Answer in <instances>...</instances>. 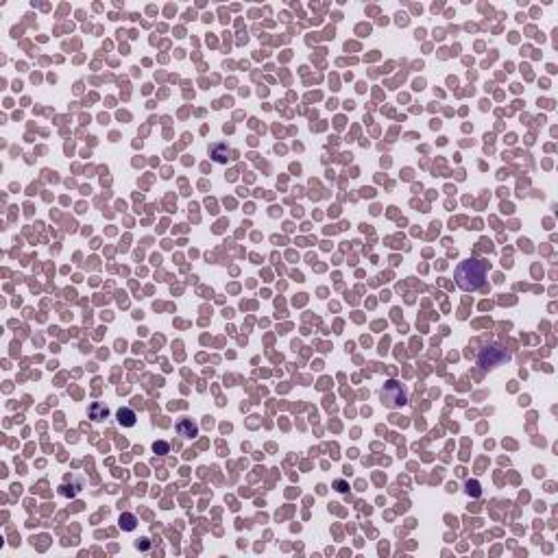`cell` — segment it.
Returning a JSON list of instances; mask_svg holds the SVG:
<instances>
[{
  "mask_svg": "<svg viewBox=\"0 0 558 558\" xmlns=\"http://www.w3.org/2000/svg\"><path fill=\"white\" fill-rule=\"evenodd\" d=\"M486 271H489V262L478 260V258L464 260L462 264L456 269V283H458V288L464 290V292H473V290L482 288Z\"/></svg>",
  "mask_w": 558,
  "mask_h": 558,
  "instance_id": "6da1fadb",
  "label": "cell"
},
{
  "mask_svg": "<svg viewBox=\"0 0 558 558\" xmlns=\"http://www.w3.org/2000/svg\"><path fill=\"white\" fill-rule=\"evenodd\" d=\"M508 360H510V353L504 347H500V344H486L478 353V364L482 369H495V366L504 364Z\"/></svg>",
  "mask_w": 558,
  "mask_h": 558,
  "instance_id": "7a4b0ae2",
  "label": "cell"
},
{
  "mask_svg": "<svg viewBox=\"0 0 558 558\" xmlns=\"http://www.w3.org/2000/svg\"><path fill=\"white\" fill-rule=\"evenodd\" d=\"M382 401L386 403L388 408H401V406H406V401H408V395H406V388H403L401 384H399V382H388V384H384V388H382Z\"/></svg>",
  "mask_w": 558,
  "mask_h": 558,
  "instance_id": "3957f363",
  "label": "cell"
},
{
  "mask_svg": "<svg viewBox=\"0 0 558 558\" xmlns=\"http://www.w3.org/2000/svg\"><path fill=\"white\" fill-rule=\"evenodd\" d=\"M210 153H212V157H214L216 164H227L229 160H231V155H233L231 149H229L227 144H223V142H221V144H214V146H212Z\"/></svg>",
  "mask_w": 558,
  "mask_h": 558,
  "instance_id": "277c9868",
  "label": "cell"
},
{
  "mask_svg": "<svg viewBox=\"0 0 558 558\" xmlns=\"http://www.w3.org/2000/svg\"><path fill=\"white\" fill-rule=\"evenodd\" d=\"M177 432H179V436H183V439H192V436L199 434V428H196L190 419H183V421H179Z\"/></svg>",
  "mask_w": 558,
  "mask_h": 558,
  "instance_id": "5b68a950",
  "label": "cell"
},
{
  "mask_svg": "<svg viewBox=\"0 0 558 558\" xmlns=\"http://www.w3.org/2000/svg\"><path fill=\"white\" fill-rule=\"evenodd\" d=\"M116 417H118V423L124 425V428H133L135 425V412L131 408H120L116 412Z\"/></svg>",
  "mask_w": 558,
  "mask_h": 558,
  "instance_id": "8992f818",
  "label": "cell"
},
{
  "mask_svg": "<svg viewBox=\"0 0 558 558\" xmlns=\"http://www.w3.org/2000/svg\"><path fill=\"white\" fill-rule=\"evenodd\" d=\"M90 417L94 419V421H103V419L107 417V408L101 406V403H94V406L90 408Z\"/></svg>",
  "mask_w": 558,
  "mask_h": 558,
  "instance_id": "52a82bcc",
  "label": "cell"
},
{
  "mask_svg": "<svg viewBox=\"0 0 558 558\" xmlns=\"http://www.w3.org/2000/svg\"><path fill=\"white\" fill-rule=\"evenodd\" d=\"M120 526L124 530H135V517L133 515H122L120 517Z\"/></svg>",
  "mask_w": 558,
  "mask_h": 558,
  "instance_id": "ba28073f",
  "label": "cell"
},
{
  "mask_svg": "<svg viewBox=\"0 0 558 558\" xmlns=\"http://www.w3.org/2000/svg\"><path fill=\"white\" fill-rule=\"evenodd\" d=\"M153 449L160 451V453H168V445H166V443H155V445H153Z\"/></svg>",
  "mask_w": 558,
  "mask_h": 558,
  "instance_id": "9c48e42d",
  "label": "cell"
},
{
  "mask_svg": "<svg viewBox=\"0 0 558 558\" xmlns=\"http://www.w3.org/2000/svg\"><path fill=\"white\" fill-rule=\"evenodd\" d=\"M467 486H469V493H473V495H478V493H480V486H478V482H469Z\"/></svg>",
  "mask_w": 558,
  "mask_h": 558,
  "instance_id": "30bf717a",
  "label": "cell"
},
{
  "mask_svg": "<svg viewBox=\"0 0 558 558\" xmlns=\"http://www.w3.org/2000/svg\"><path fill=\"white\" fill-rule=\"evenodd\" d=\"M336 486H338V491H340V493H344V491H347V486H344V482H336Z\"/></svg>",
  "mask_w": 558,
  "mask_h": 558,
  "instance_id": "8fae6325",
  "label": "cell"
}]
</instances>
